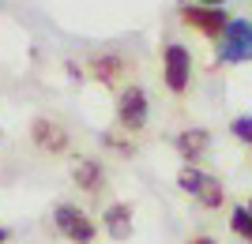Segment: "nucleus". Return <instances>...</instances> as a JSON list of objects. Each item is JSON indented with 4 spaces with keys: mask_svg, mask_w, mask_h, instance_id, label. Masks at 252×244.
I'll use <instances>...</instances> for the list:
<instances>
[{
    "mask_svg": "<svg viewBox=\"0 0 252 244\" xmlns=\"http://www.w3.org/2000/svg\"><path fill=\"white\" fill-rule=\"evenodd\" d=\"M181 19L189 23V27H196L200 34H207V38H222L226 27H230V15H226L222 8H203V4L181 8Z\"/></svg>",
    "mask_w": 252,
    "mask_h": 244,
    "instance_id": "20e7f679",
    "label": "nucleus"
},
{
    "mask_svg": "<svg viewBox=\"0 0 252 244\" xmlns=\"http://www.w3.org/2000/svg\"><path fill=\"white\" fill-rule=\"evenodd\" d=\"M189 244H219V241H215V237H192Z\"/></svg>",
    "mask_w": 252,
    "mask_h": 244,
    "instance_id": "2eb2a0df",
    "label": "nucleus"
},
{
    "mask_svg": "<svg viewBox=\"0 0 252 244\" xmlns=\"http://www.w3.org/2000/svg\"><path fill=\"white\" fill-rule=\"evenodd\" d=\"M222 199H226V191H222V184L215 181V177H211V181L203 184V191H200V203L215 211V207H222Z\"/></svg>",
    "mask_w": 252,
    "mask_h": 244,
    "instance_id": "ddd939ff",
    "label": "nucleus"
},
{
    "mask_svg": "<svg viewBox=\"0 0 252 244\" xmlns=\"http://www.w3.org/2000/svg\"><path fill=\"white\" fill-rule=\"evenodd\" d=\"M230 229L237 237H245V241H252V211L249 207H237V211L230 214Z\"/></svg>",
    "mask_w": 252,
    "mask_h": 244,
    "instance_id": "9b49d317",
    "label": "nucleus"
},
{
    "mask_svg": "<svg viewBox=\"0 0 252 244\" xmlns=\"http://www.w3.org/2000/svg\"><path fill=\"white\" fill-rule=\"evenodd\" d=\"M203 8H222V4H226V0H200Z\"/></svg>",
    "mask_w": 252,
    "mask_h": 244,
    "instance_id": "dca6fc26",
    "label": "nucleus"
},
{
    "mask_svg": "<svg viewBox=\"0 0 252 244\" xmlns=\"http://www.w3.org/2000/svg\"><path fill=\"white\" fill-rule=\"evenodd\" d=\"M249 211H252V199H249Z\"/></svg>",
    "mask_w": 252,
    "mask_h": 244,
    "instance_id": "a211bd4d",
    "label": "nucleus"
},
{
    "mask_svg": "<svg viewBox=\"0 0 252 244\" xmlns=\"http://www.w3.org/2000/svg\"><path fill=\"white\" fill-rule=\"evenodd\" d=\"M87 68H91V75H94V79H102L105 86H113L117 79L125 75V60H121V56H113V53H102V56H94V60L87 64Z\"/></svg>",
    "mask_w": 252,
    "mask_h": 244,
    "instance_id": "6e6552de",
    "label": "nucleus"
},
{
    "mask_svg": "<svg viewBox=\"0 0 252 244\" xmlns=\"http://www.w3.org/2000/svg\"><path fill=\"white\" fill-rule=\"evenodd\" d=\"M211 181V177H207V173H200V169H185V173H181V188H185V191H189V195H200V191H203V184H207Z\"/></svg>",
    "mask_w": 252,
    "mask_h": 244,
    "instance_id": "f8f14e48",
    "label": "nucleus"
},
{
    "mask_svg": "<svg viewBox=\"0 0 252 244\" xmlns=\"http://www.w3.org/2000/svg\"><path fill=\"white\" fill-rule=\"evenodd\" d=\"M105 229H109V237H117V241L132 237V207H128V203H113V207L105 211Z\"/></svg>",
    "mask_w": 252,
    "mask_h": 244,
    "instance_id": "1a4fd4ad",
    "label": "nucleus"
},
{
    "mask_svg": "<svg viewBox=\"0 0 252 244\" xmlns=\"http://www.w3.org/2000/svg\"><path fill=\"white\" fill-rule=\"evenodd\" d=\"M207 147H211V132H207V128H189V132H181V136H177V150H181L189 162L203 158V154H207Z\"/></svg>",
    "mask_w": 252,
    "mask_h": 244,
    "instance_id": "0eeeda50",
    "label": "nucleus"
},
{
    "mask_svg": "<svg viewBox=\"0 0 252 244\" xmlns=\"http://www.w3.org/2000/svg\"><path fill=\"white\" fill-rule=\"evenodd\" d=\"M72 177H75V184L87 188V191H98V188H102V181H105V173H102L98 162H75Z\"/></svg>",
    "mask_w": 252,
    "mask_h": 244,
    "instance_id": "9d476101",
    "label": "nucleus"
},
{
    "mask_svg": "<svg viewBox=\"0 0 252 244\" xmlns=\"http://www.w3.org/2000/svg\"><path fill=\"white\" fill-rule=\"evenodd\" d=\"M230 132L241 139V143H252V117H233L230 120Z\"/></svg>",
    "mask_w": 252,
    "mask_h": 244,
    "instance_id": "4468645a",
    "label": "nucleus"
},
{
    "mask_svg": "<svg viewBox=\"0 0 252 244\" xmlns=\"http://www.w3.org/2000/svg\"><path fill=\"white\" fill-rule=\"evenodd\" d=\"M162 79L173 94H185L189 90V75H192V53L185 49L181 42H169L166 45V56H162Z\"/></svg>",
    "mask_w": 252,
    "mask_h": 244,
    "instance_id": "f03ea898",
    "label": "nucleus"
},
{
    "mask_svg": "<svg viewBox=\"0 0 252 244\" xmlns=\"http://www.w3.org/2000/svg\"><path fill=\"white\" fill-rule=\"evenodd\" d=\"M4 241H8V233H4V229H0V244H4Z\"/></svg>",
    "mask_w": 252,
    "mask_h": 244,
    "instance_id": "f3484780",
    "label": "nucleus"
},
{
    "mask_svg": "<svg viewBox=\"0 0 252 244\" xmlns=\"http://www.w3.org/2000/svg\"><path fill=\"white\" fill-rule=\"evenodd\" d=\"M31 136H34V143H38L42 150H49V154H61V150L68 147L64 128H61V124H53V120H34Z\"/></svg>",
    "mask_w": 252,
    "mask_h": 244,
    "instance_id": "423d86ee",
    "label": "nucleus"
},
{
    "mask_svg": "<svg viewBox=\"0 0 252 244\" xmlns=\"http://www.w3.org/2000/svg\"><path fill=\"white\" fill-rule=\"evenodd\" d=\"M117 117L128 132H139V128L147 124V94L139 90V86H128L117 94Z\"/></svg>",
    "mask_w": 252,
    "mask_h": 244,
    "instance_id": "39448f33",
    "label": "nucleus"
},
{
    "mask_svg": "<svg viewBox=\"0 0 252 244\" xmlns=\"http://www.w3.org/2000/svg\"><path fill=\"white\" fill-rule=\"evenodd\" d=\"M241 60H252V23L230 19L226 34L219 38V64H241Z\"/></svg>",
    "mask_w": 252,
    "mask_h": 244,
    "instance_id": "f257e3e1",
    "label": "nucleus"
},
{
    "mask_svg": "<svg viewBox=\"0 0 252 244\" xmlns=\"http://www.w3.org/2000/svg\"><path fill=\"white\" fill-rule=\"evenodd\" d=\"M53 222H57V229H61L68 241H75V244H91L94 241V222H91L79 207H72V203H61V207L53 211Z\"/></svg>",
    "mask_w": 252,
    "mask_h": 244,
    "instance_id": "7ed1b4c3",
    "label": "nucleus"
}]
</instances>
